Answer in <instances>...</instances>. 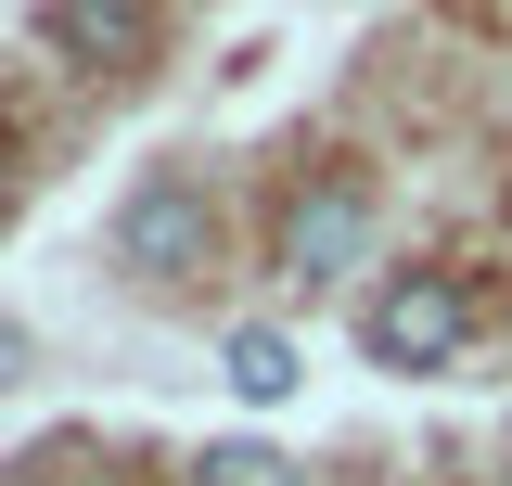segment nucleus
I'll return each instance as SVG.
<instances>
[{
    "label": "nucleus",
    "instance_id": "nucleus-1",
    "mask_svg": "<svg viewBox=\"0 0 512 486\" xmlns=\"http://www.w3.org/2000/svg\"><path fill=\"white\" fill-rule=\"evenodd\" d=\"M461 333H474V307H461L448 269H397V282L359 307V346H372L384 371H448V359H461Z\"/></svg>",
    "mask_w": 512,
    "mask_h": 486
},
{
    "label": "nucleus",
    "instance_id": "nucleus-2",
    "mask_svg": "<svg viewBox=\"0 0 512 486\" xmlns=\"http://www.w3.org/2000/svg\"><path fill=\"white\" fill-rule=\"evenodd\" d=\"M116 256L141 269V282H192L205 256H218V205H205V180H141L128 192V218H116Z\"/></svg>",
    "mask_w": 512,
    "mask_h": 486
},
{
    "label": "nucleus",
    "instance_id": "nucleus-3",
    "mask_svg": "<svg viewBox=\"0 0 512 486\" xmlns=\"http://www.w3.org/2000/svg\"><path fill=\"white\" fill-rule=\"evenodd\" d=\"M359 256H372V180L295 192V218H282V269H295V282H333V269H359Z\"/></svg>",
    "mask_w": 512,
    "mask_h": 486
},
{
    "label": "nucleus",
    "instance_id": "nucleus-4",
    "mask_svg": "<svg viewBox=\"0 0 512 486\" xmlns=\"http://www.w3.org/2000/svg\"><path fill=\"white\" fill-rule=\"evenodd\" d=\"M52 52L64 64H103V77L154 64V0H52Z\"/></svg>",
    "mask_w": 512,
    "mask_h": 486
},
{
    "label": "nucleus",
    "instance_id": "nucleus-5",
    "mask_svg": "<svg viewBox=\"0 0 512 486\" xmlns=\"http://www.w3.org/2000/svg\"><path fill=\"white\" fill-rule=\"evenodd\" d=\"M295 384H308V371H295V346H282L269 320H244V333H231V397H256V410H269V397H295Z\"/></svg>",
    "mask_w": 512,
    "mask_h": 486
},
{
    "label": "nucleus",
    "instance_id": "nucleus-6",
    "mask_svg": "<svg viewBox=\"0 0 512 486\" xmlns=\"http://www.w3.org/2000/svg\"><path fill=\"white\" fill-rule=\"evenodd\" d=\"M192 486H308V474H295L282 448H256V435H231V448H205V461H192Z\"/></svg>",
    "mask_w": 512,
    "mask_h": 486
},
{
    "label": "nucleus",
    "instance_id": "nucleus-7",
    "mask_svg": "<svg viewBox=\"0 0 512 486\" xmlns=\"http://www.w3.org/2000/svg\"><path fill=\"white\" fill-rule=\"evenodd\" d=\"M13 359H26V320H0V371H13Z\"/></svg>",
    "mask_w": 512,
    "mask_h": 486
}]
</instances>
